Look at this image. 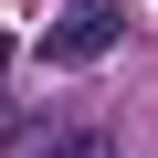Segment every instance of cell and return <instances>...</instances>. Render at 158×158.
<instances>
[{
	"mask_svg": "<svg viewBox=\"0 0 158 158\" xmlns=\"http://www.w3.org/2000/svg\"><path fill=\"white\" fill-rule=\"evenodd\" d=\"M0 127H11V42H0Z\"/></svg>",
	"mask_w": 158,
	"mask_h": 158,
	"instance_id": "cell-3",
	"label": "cell"
},
{
	"mask_svg": "<svg viewBox=\"0 0 158 158\" xmlns=\"http://www.w3.org/2000/svg\"><path fill=\"white\" fill-rule=\"evenodd\" d=\"M32 158H116V148H106V127H53Z\"/></svg>",
	"mask_w": 158,
	"mask_h": 158,
	"instance_id": "cell-2",
	"label": "cell"
},
{
	"mask_svg": "<svg viewBox=\"0 0 158 158\" xmlns=\"http://www.w3.org/2000/svg\"><path fill=\"white\" fill-rule=\"evenodd\" d=\"M116 42H127V11L116 0H74V11L42 21V63H106Z\"/></svg>",
	"mask_w": 158,
	"mask_h": 158,
	"instance_id": "cell-1",
	"label": "cell"
}]
</instances>
